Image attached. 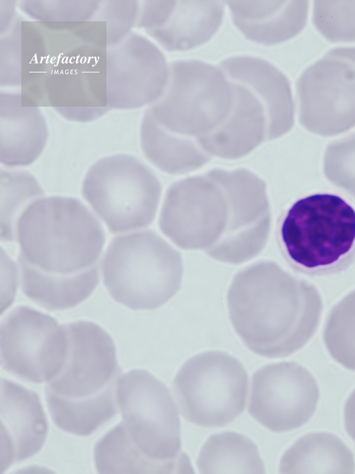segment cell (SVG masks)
I'll use <instances>...</instances> for the list:
<instances>
[{
    "mask_svg": "<svg viewBox=\"0 0 355 474\" xmlns=\"http://www.w3.org/2000/svg\"><path fill=\"white\" fill-rule=\"evenodd\" d=\"M197 466L200 473H264L255 443L244 435L226 431L211 436L203 445Z\"/></svg>",
    "mask_w": 355,
    "mask_h": 474,
    "instance_id": "obj_23",
    "label": "cell"
},
{
    "mask_svg": "<svg viewBox=\"0 0 355 474\" xmlns=\"http://www.w3.org/2000/svg\"><path fill=\"white\" fill-rule=\"evenodd\" d=\"M65 325L67 356L59 373L46 382L45 399L59 429L87 436L116 414L121 370L114 342L102 327L85 321Z\"/></svg>",
    "mask_w": 355,
    "mask_h": 474,
    "instance_id": "obj_3",
    "label": "cell"
},
{
    "mask_svg": "<svg viewBox=\"0 0 355 474\" xmlns=\"http://www.w3.org/2000/svg\"><path fill=\"white\" fill-rule=\"evenodd\" d=\"M44 191L38 180L23 170L1 169L0 175L1 239H16V225L24 210L43 197Z\"/></svg>",
    "mask_w": 355,
    "mask_h": 474,
    "instance_id": "obj_25",
    "label": "cell"
},
{
    "mask_svg": "<svg viewBox=\"0 0 355 474\" xmlns=\"http://www.w3.org/2000/svg\"><path fill=\"white\" fill-rule=\"evenodd\" d=\"M1 470L28 459L43 446L48 422L36 392L1 380Z\"/></svg>",
    "mask_w": 355,
    "mask_h": 474,
    "instance_id": "obj_16",
    "label": "cell"
},
{
    "mask_svg": "<svg viewBox=\"0 0 355 474\" xmlns=\"http://www.w3.org/2000/svg\"><path fill=\"white\" fill-rule=\"evenodd\" d=\"M104 22L22 23L24 106L107 107Z\"/></svg>",
    "mask_w": 355,
    "mask_h": 474,
    "instance_id": "obj_1",
    "label": "cell"
},
{
    "mask_svg": "<svg viewBox=\"0 0 355 474\" xmlns=\"http://www.w3.org/2000/svg\"><path fill=\"white\" fill-rule=\"evenodd\" d=\"M320 396L316 379L302 365L271 364L253 376L248 413L273 432H288L312 419Z\"/></svg>",
    "mask_w": 355,
    "mask_h": 474,
    "instance_id": "obj_13",
    "label": "cell"
},
{
    "mask_svg": "<svg viewBox=\"0 0 355 474\" xmlns=\"http://www.w3.org/2000/svg\"><path fill=\"white\" fill-rule=\"evenodd\" d=\"M327 175H355V133L330 144L324 156Z\"/></svg>",
    "mask_w": 355,
    "mask_h": 474,
    "instance_id": "obj_31",
    "label": "cell"
},
{
    "mask_svg": "<svg viewBox=\"0 0 355 474\" xmlns=\"http://www.w3.org/2000/svg\"><path fill=\"white\" fill-rule=\"evenodd\" d=\"M233 86L234 101L228 119L217 129L199 138L210 152L230 158L246 154L261 141L266 114L250 90L236 82Z\"/></svg>",
    "mask_w": 355,
    "mask_h": 474,
    "instance_id": "obj_20",
    "label": "cell"
},
{
    "mask_svg": "<svg viewBox=\"0 0 355 474\" xmlns=\"http://www.w3.org/2000/svg\"><path fill=\"white\" fill-rule=\"evenodd\" d=\"M140 142L145 156L163 169L201 163L207 158L190 140L170 134L149 109L141 120Z\"/></svg>",
    "mask_w": 355,
    "mask_h": 474,
    "instance_id": "obj_24",
    "label": "cell"
},
{
    "mask_svg": "<svg viewBox=\"0 0 355 474\" xmlns=\"http://www.w3.org/2000/svg\"><path fill=\"white\" fill-rule=\"evenodd\" d=\"M21 286L23 294L50 311L75 307L91 296L99 283L96 265L73 274L60 275L41 271L18 259Z\"/></svg>",
    "mask_w": 355,
    "mask_h": 474,
    "instance_id": "obj_21",
    "label": "cell"
},
{
    "mask_svg": "<svg viewBox=\"0 0 355 474\" xmlns=\"http://www.w3.org/2000/svg\"><path fill=\"white\" fill-rule=\"evenodd\" d=\"M312 21L331 42H355V1L316 0Z\"/></svg>",
    "mask_w": 355,
    "mask_h": 474,
    "instance_id": "obj_28",
    "label": "cell"
},
{
    "mask_svg": "<svg viewBox=\"0 0 355 474\" xmlns=\"http://www.w3.org/2000/svg\"><path fill=\"white\" fill-rule=\"evenodd\" d=\"M160 193L154 174L133 155L97 160L82 185L84 198L112 233L143 228L154 220Z\"/></svg>",
    "mask_w": 355,
    "mask_h": 474,
    "instance_id": "obj_8",
    "label": "cell"
},
{
    "mask_svg": "<svg viewBox=\"0 0 355 474\" xmlns=\"http://www.w3.org/2000/svg\"><path fill=\"white\" fill-rule=\"evenodd\" d=\"M102 1L23 0L18 6L34 21L80 23L93 21Z\"/></svg>",
    "mask_w": 355,
    "mask_h": 474,
    "instance_id": "obj_27",
    "label": "cell"
},
{
    "mask_svg": "<svg viewBox=\"0 0 355 474\" xmlns=\"http://www.w3.org/2000/svg\"><path fill=\"white\" fill-rule=\"evenodd\" d=\"M117 404L123 421L111 429L119 459L132 473H193L181 450L180 422L166 386L149 372L120 377Z\"/></svg>",
    "mask_w": 355,
    "mask_h": 474,
    "instance_id": "obj_4",
    "label": "cell"
},
{
    "mask_svg": "<svg viewBox=\"0 0 355 474\" xmlns=\"http://www.w3.org/2000/svg\"><path fill=\"white\" fill-rule=\"evenodd\" d=\"M48 126L40 107L22 104L19 92L0 95V161L6 167L27 166L43 152Z\"/></svg>",
    "mask_w": 355,
    "mask_h": 474,
    "instance_id": "obj_18",
    "label": "cell"
},
{
    "mask_svg": "<svg viewBox=\"0 0 355 474\" xmlns=\"http://www.w3.org/2000/svg\"><path fill=\"white\" fill-rule=\"evenodd\" d=\"M344 429L355 444V389L347 398L344 408Z\"/></svg>",
    "mask_w": 355,
    "mask_h": 474,
    "instance_id": "obj_34",
    "label": "cell"
},
{
    "mask_svg": "<svg viewBox=\"0 0 355 474\" xmlns=\"http://www.w3.org/2000/svg\"><path fill=\"white\" fill-rule=\"evenodd\" d=\"M231 324L245 345L267 358L303 348L319 326L322 301L316 287L273 262L243 269L227 293Z\"/></svg>",
    "mask_w": 355,
    "mask_h": 474,
    "instance_id": "obj_2",
    "label": "cell"
},
{
    "mask_svg": "<svg viewBox=\"0 0 355 474\" xmlns=\"http://www.w3.org/2000/svg\"><path fill=\"white\" fill-rule=\"evenodd\" d=\"M281 473H354L352 451L335 434L312 432L297 439L283 455Z\"/></svg>",
    "mask_w": 355,
    "mask_h": 474,
    "instance_id": "obj_22",
    "label": "cell"
},
{
    "mask_svg": "<svg viewBox=\"0 0 355 474\" xmlns=\"http://www.w3.org/2000/svg\"><path fill=\"white\" fill-rule=\"evenodd\" d=\"M21 256L47 273L69 275L95 265L105 242L98 218L72 197H41L22 212L16 225Z\"/></svg>",
    "mask_w": 355,
    "mask_h": 474,
    "instance_id": "obj_5",
    "label": "cell"
},
{
    "mask_svg": "<svg viewBox=\"0 0 355 474\" xmlns=\"http://www.w3.org/2000/svg\"><path fill=\"white\" fill-rule=\"evenodd\" d=\"M1 311H4L13 302L17 285L16 266L6 252L1 249Z\"/></svg>",
    "mask_w": 355,
    "mask_h": 474,
    "instance_id": "obj_32",
    "label": "cell"
},
{
    "mask_svg": "<svg viewBox=\"0 0 355 474\" xmlns=\"http://www.w3.org/2000/svg\"><path fill=\"white\" fill-rule=\"evenodd\" d=\"M18 15L10 28L0 38V84L19 87L22 80V23Z\"/></svg>",
    "mask_w": 355,
    "mask_h": 474,
    "instance_id": "obj_30",
    "label": "cell"
},
{
    "mask_svg": "<svg viewBox=\"0 0 355 474\" xmlns=\"http://www.w3.org/2000/svg\"><path fill=\"white\" fill-rule=\"evenodd\" d=\"M232 20L249 40L271 45L287 41L305 28L309 1H229Z\"/></svg>",
    "mask_w": 355,
    "mask_h": 474,
    "instance_id": "obj_19",
    "label": "cell"
},
{
    "mask_svg": "<svg viewBox=\"0 0 355 474\" xmlns=\"http://www.w3.org/2000/svg\"><path fill=\"white\" fill-rule=\"evenodd\" d=\"M170 67L150 40L131 32L106 49V105L109 109H135L153 104L168 85Z\"/></svg>",
    "mask_w": 355,
    "mask_h": 474,
    "instance_id": "obj_14",
    "label": "cell"
},
{
    "mask_svg": "<svg viewBox=\"0 0 355 474\" xmlns=\"http://www.w3.org/2000/svg\"><path fill=\"white\" fill-rule=\"evenodd\" d=\"M323 340L331 357L345 369L355 372V289L331 311Z\"/></svg>",
    "mask_w": 355,
    "mask_h": 474,
    "instance_id": "obj_26",
    "label": "cell"
},
{
    "mask_svg": "<svg viewBox=\"0 0 355 474\" xmlns=\"http://www.w3.org/2000/svg\"><path fill=\"white\" fill-rule=\"evenodd\" d=\"M279 238L288 259L308 271L339 266L355 250V209L341 196L315 193L286 211Z\"/></svg>",
    "mask_w": 355,
    "mask_h": 474,
    "instance_id": "obj_7",
    "label": "cell"
},
{
    "mask_svg": "<svg viewBox=\"0 0 355 474\" xmlns=\"http://www.w3.org/2000/svg\"><path fill=\"white\" fill-rule=\"evenodd\" d=\"M18 6L14 0H0V32L7 31L13 23L18 14L16 9Z\"/></svg>",
    "mask_w": 355,
    "mask_h": 474,
    "instance_id": "obj_33",
    "label": "cell"
},
{
    "mask_svg": "<svg viewBox=\"0 0 355 474\" xmlns=\"http://www.w3.org/2000/svg\"><path fill=\"white\" fill-rule=\"evenodd\" d=\"M140 1L136 0H106L93 21L104 22L106 26L107 47L124 40L136 26Z\"/></svg>",
    "mask_w": 355,
    "mask_h": 474,
    "instance_id": "obj_29",
    "label": "cell"
},
{
    "mask_svg": "<svg viewBox=\"0 0 355 474\" xmlns=\"http://www.w3.org/2000/svg\"><path fill=\"white\" fill-rule=\"evenodd\" d=\"M248 375L234 357L207 351L187 360L175 377L173 390L182 416L197 426H227L245 408Z\"/></svg>",
    "mask_w": 355,
    "mask_h": 474,
    "instance_id": "obj_9",
    "label": "cell"
},
{
    "mask_svg": "<svg viewBox=\"0 0 355 474\" xmlns=\"http://www.w3.org/2000/svg\"><path fill=\"white\" fill-rule=\"evenodd\" d=\"M106 289L132 310H153L179 291L183 266L180 253L153 231L123 234L110 242L102 262Z\"/></svg>",
    "mask_w": 355,
    "mask_h": 474,
    "instance_id": "obj_6",
    "label": "cell"
},
{
    "mask_svg": "<svg viewBox=\"0 0 355 474\" xmlns=\"http://www.w3.org/2000/svg\"><path fill=\"white\" fill-rule=\"evenodd\" d=\"M234 101L233 82L222 69L182 60L170 63L165 90L149 111L165 129L192 135L214 130L229 114Z\"/></svg>",
    "mask_w": 355,
    "mask_h": 474,
    "instance_id": "obj_10",
    "label": "cell"
},
{
    "mask_svg": "<svg viewBox=\"0 0 355 474\" xmlns=\"http://www.w3.org/2000/svg\"><path fill=\"white\" fill-rule=\"evenodd\" d=\"M1 365L24 380L48 382L62 368L68 352L65 325L26 306L13 308L1 324Z\"/></svg>",
    "mask_w": 355,
    "mask_h": 474,
    "instance_id": "obj_12",
    "label": "cell"
},
{
    "mask_svg": "<svg viewBox=\"0 0 355 474\" xmlns=\"http://www.w3.org/2000/svg\"><path fill=\"white\" fill-rule=\"evenodd\" d=\"M300 120L309 131L334 136L355 126V47L331 49L297 84Z\"/></svg>",
    "mask_w": 355,
    "mask_h": 474,
    "instance_id": "obj_11",
    "label": "cell"
},
{
    "mask_svg": "<svg viewBox=\"0 0 355 474\" xmlns=\"http://www.w3.org/2000/svg\"><path fill=\"white\" fill-rule=\"evenodd\" d=\"M223 17L220 1H141L136 27L167 50H187L209 41Z\"/></svg>",
    "mask_w": 355,
    "mask_h": 474,
    "instance_id": "obj_15",
    "label": "cell"
},
{
    "mask_svg": "<svg viewBox=\"0 0 355 474\" xmlns=\"http://www.w3.org/2000/svg\"><path fill=\"white\" fill-rule=\"evenodd\" d=\"M221 69L250 90L263 105L268 117V138L287 132L294 121V103L287 77L268 61L253 56L228 58Z\"/></svg>",
    "mask_w": 355,
    "mask_h": 474,
    "instance_id": "obj_17",
    "label": "cell"
}]
</instances>
